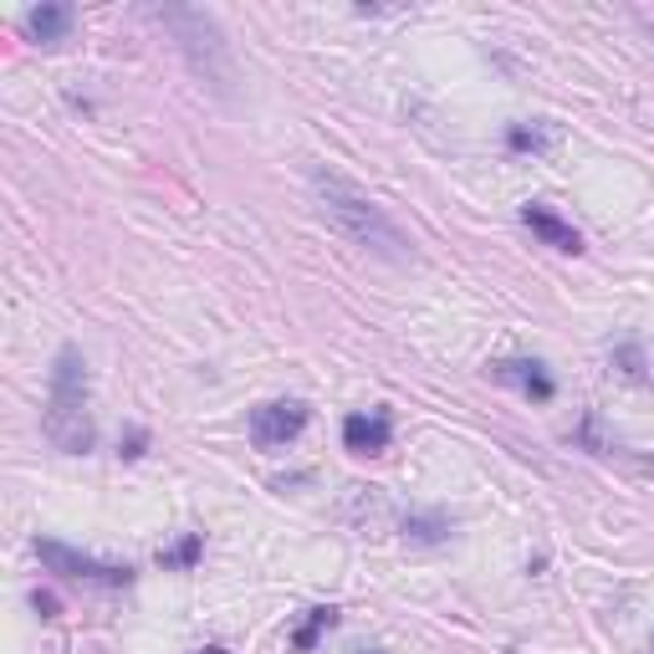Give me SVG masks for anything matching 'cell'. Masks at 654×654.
Wrapping results in <instances>:
<instances>
[{
	"mask_svg": "<svg viewBox=\"0 0 654 654\" xmlns=\"http://www.w3.org/2000/svg\"><path fill=\"white\" fill-rule=\"evenodd\" d=\"M312 195H318V210L348 235L353 246H363L369 256H384V261H415L409 235H404L363 189L353 185L348 174H337V169H312Z\"/></svg>",
	"mask_w": 654,
	"mask_h": 654,
	"instance_id": "obj_1",
	"label": "cell"
},
{
	"mask_svg": "<svg viewBox=\"0 0 654 654\" xmlns=\"http://www.w3.org/2000/svg\"><path fill=\"white\" fill-rule=\"evenodd\" d=\"M41 430H47V440L57 445V451H67V455H87V451H92V415H87V358H83V348H72V343L57 353Z\"/></svg>",
	"mask_w": 654,
	"mask_h": 654,
	"instance_id": "obj_2",
	"label": "cell"
},
{
	"mask_svg": "<svg viewBox=\"0 0 654 654\" xmlns=\"http://www.w3.org/2000/svg\"><path fill=\"white\" fill-rule=\"evenodd\" d=\"M159 21L185 41L189 62H195V72H200L205 83L215 87V92H231V83H235L231 51H225V36H220L215 21L205 16V11H159Z\"/></svg>",
	"mask_w": 654,
	"mask_h": 654,
	"instance_id": "obj_3",
	"label": "cell"
},
{
	"mask_svg": "<svg viewBox=\"0 0 654 654\" xmlns=\"http://www.w3.org/2000/svg\"><path fill=\"white\" fill-rule=\"evenodd\" d=\"M36 557L47 563L51 572H62V578H77V583H102V588H128L134 583V568L123 563H98V557H83L62 547V542H36Z\"/></svg>",
	"mask_w": 654,
	"mask_h": 654,
	"instance_id": "obj_4",
	"label": "cell"
},
{
	"mask_svg": "<svg viewBox=\"0 0 654 654\" xmlns=\"http://www.w3.org/2000/svg\"><path fill=\"white\" fill-rule=\"evenodd\" d=\"M303 430H307V404H297V399H276V404L251 409V440L261 451H276L286 440H297Z\"/></svg>",
	"mask_w": 654,
	"mask_h": 654,
	"instance_id": "obj_5",
	"label": "cell"
},
{
	"mask_svg": "<svg viewBox=\"0 0 654 654\" xmlns=\"http://www.w3.org/2000/svg\"><path fill=\"white\" fill-rule=\"evenodd\" d=\"M388 440H394V420H388V409H358L343 420V445L353 455H384Z\"/></svg>",
	"mask_w": 654,
	"mask_h": 654,
	"instance_id": "obj_6",
	"label": "cell"
},
{
	"mask_svg": "<svg viewBox=\"0 0 654 654\" xmlns=\"http://www.w3.org/2000/svg\"><path fill=\"white\" fill-rule=\"evenodd\" d=\"M521 220H527V231L538 235L542 246H553V251H568V256L583 251V235L572 231L563 215H553L547 205H527V210H521Z\"/></svg>",
	"mask_w": 654,
	"mask_h": 654,
	"instance_id": "obj_7",
	"label": "cell"
},
{
	"mask_svg": "<svg viewBox=\"0 0 654 654\" xmlns=\"http://www.w3.org/2000/svg\"><path fill=\"white\" fill-rule=\"evenodd\" d=\"M491 373H496L502 384H517L527 399H538V404H547L557 394V384L547 379V369H542L538 358H506V363H496Z\"/></svg>",
	"mask_w": 654,
	"mask_h": 654,
	"instance_id": "obj_8",
	"label": "cell"
},
{
	"mask_svg": "<svg viewBox=\"0 0 654 654\" xmlns=\"http://www.w3.org/2000/svg\"><path fill=\"white\" fill-rule=\"evenodd\" d=\"M72 21H77V11H72V5H57V0H47V5L26 11V32H32V41H41V47H57V41H67Z\"/></svg>",
	"mask_w": 654,
	"mask_h": 654,
	"instance_id": "obj_9",
	"label": "cell"
},
{
	"mask_svg": "<svg viewBox=\"0 0 654 654\" xmlns=\"http://www.w3.org/2000/svg\"><path fill=\"white\" fill-rule=\"evenodd\" d=\"M333 624H337V608H312V619L292 634V644H297L303 654H312L318 650V639H322V629H333Z\"/></svg>",
	"mask_w": 654,
	"mask_h": 654,
	"instance_id": "obj_10",
	"label": "cell"
},
{
	"mask_svg": "<svg viewBox=\"0 0 654 654\" xmlns=\"http://www.w3.org/2000/svg\"><path fill=\"white\" fill-rule=\"evenodd\" d=\"M614 369H619V379H629V384H644V353H639V343L614 348Z\"/></svg>",
	"mask_w": 654,
	"mask_h": 654,
	"instance_id": "obj_11",
	"label": "cell"
},
{
	"mask_svg": "<svg viewBox=\"0 0 654 654\" xmlns=\"http://www.w3.org/2000/svg\"><path fill=\"white\" fill-rule=\"evenodd\" d=\"M195 557H200V538L189 532V538L180 542V547H169V553H159V563H164V568H189Z\"/></svg>",
	"mask_w": 654,
	"mask_h": 654,
	"instance_id": "obj_12",
	"label": "cell"
},
{
	"mask_svg": "<svg viewBox=\"0 0 654 654\" xmlns=\"http://www.w3.org/2000/svg\"><path fill=\"white\" fill-rule=\"evenodd\" d=\"M404 532H409L415 542H440V538H445V521H440V517H409V521H404Z\"/></svg>",
	"mask_w": 654,
	"mask_h": 654,
	"instance_id": "obj_13",
	"label": "cell"
},
{
	"mask_svg": "<svg viewBox=\"0 0 654 654\" xmlns=\"http://www.w3.org/2000/svg\"><path fill=\"white\" fill-rule=\"evenodd\" d=\"M506 138H511V149H521V153H527V149H532V153L547 149V134H542V128H521V123H517Z\"/></svg>",
	"mask_w": 654,
	"mask_h": 654,
	"instance_id": "obj_14",
	"label": "cell"
},
{
	"mask_svg": "<svg viewBox=\"0 0 654 654\" xmlns=\"http://www.w3.org/2000/svg\"><path fill=\"white\" fill-rule=\"evenodd\" d=\"M36 608H41V619H51V614H57V599H51V593H36Z\"/></svg>",
	"mask_w": 654,
	"mask_h": 654,
	"instance_id": "obj_15",
	"label": "cell"
},
{
	"mask_svg": "<svg viewBox=\"0 0 654 654\" xmlns=\"http://www.w3.org/2000/svg\"><path fill=\"white\" fill-rule=\"evenodd\" d=\"M123 455H144V430H134V435H128V451Z\"/></svg>",
	"mask_w": 654,
	"mask_h": 654,
	"instance_id": "obj_16",
	"label": "cell"
},
{
	"mask_svg": "<svg viewBox=\"0 0 654 654\" xmlns=\"http://www.w3.org/2000/svg\"><path fill=\"white\" fill-rule=\"evenodd\" d=\"M195 654H231V650H220V644H210V650H195Z\"/></svg>",
	"mask_w": 654,
	"mask_h": 654,
	"instance_id": "obj_17",
	"label": "cell"
},
{
	"mask_svg": "<svg viewBox=\"0 0 654 654\" xmlns=\"http://www.w3.org/2000/svg\"><path fill=\"white\" fill-rule=\"evenodd\" d=\"M650 654H654V644H650Z\"/></svg>",
	"mask_w": 654,
	"mask_h": 654,
	"instance_id": "obj_18",
	"label": "cell"
}]
</instances>
